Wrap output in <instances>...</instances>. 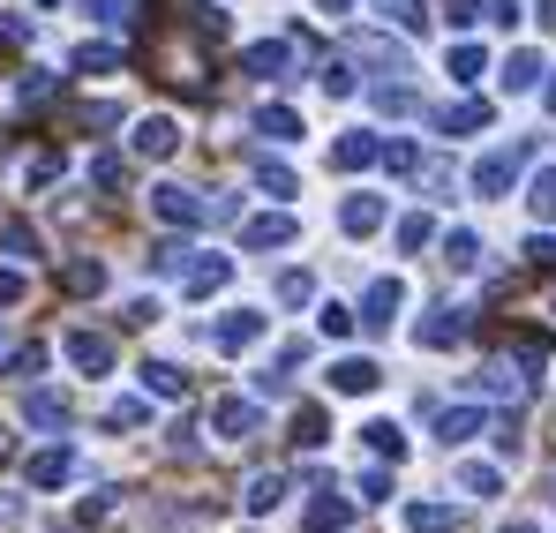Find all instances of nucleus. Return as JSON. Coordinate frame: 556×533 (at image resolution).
<instances>
[{
    "instance_id": "f257e3e1",
    "label": "nucleus",
    "mask_w": 556,
    "mask_h": 533,
    "mask_svg": "<svg viewBox=\"0 0 556 533\" xmlns=\"http://www.w3.org/2000/svg\"><path fill=\"white\" fill-rule=\"evenodd\" d=\"M527 158H534V143H504V151H489V158L473 166V195H504L511 180L527 174Z\"/></svg>"
},
{
    "instance_id": "f03ea898",
    "label": "nucleus",
    "mask_w": 556,
    "mask_h": 533,
    "mask_svg": "<svg viewBox=\"0 0 556 533\" xmlns=\"http://www.w3.org/2000/svg\"><path fill=\"white\" fill-rule=\"evenodd\" d=\"M151 211H159L166 226H203V218H211V203H203L195 188H181V180H166V188H151Z\"/></svg>"
},
{
    "instance_id": "7ed1b4c3",
    "label": "nucleus",
    "mask_w": 556,
    "mask_h": 533,
    "mask_svg": "<svg viewBox=\"0 0 556 533\" xmlns=\"http://www.w3.org/2000/svg\"><path fill=\"white\" fill-rule=\"evenodd\" d=\"M211 429H218L226 444H249V436L264 429V406H256V398H218V406H211Z\"/></svg>"
},
{
    "instance_id": "20e7f679",
    "label": "nucleus",
    "mask_w": 556,
    "mask_h": 533,
    "mask_svg": "<svg viewBox=\"0 0 556 533\" xmlns=\"http://www.w3.org/2000/svg\"><path fill=\"white\" fill-rule=\"evenodd\" d=\"M339 226H346L354 241L383 233V195H369V188H362V195H346V203H339Z\"/></svg>"
},
{
    "instance_id": "39448f33",
    "label": "nucleus",
    "mask_w": 556,
    "mask_h": 533,
    "mask_svg": "<svg viewBox=\"0 0 556 533\" xmlns=\"http://www.w3.org/2000/svg\"><path fill=\"white\" fill-rule=\"evenodd\" d=\"M286 241H301V218H286V211L249 218V226H241V249H286Z\"/></svg>"
},
{
    "instance_id": "423d86ee",
    "label": "nucleus",
    "mask_w": 556,
    "mask_h": 533,
    "mask_svg": "<svg viewBox=\"0 0 556 533\" xmlns=\"http://www.w3.org/2000/svg\"><path fill=\"white\" fill-rule=\"evenodd\" d=\"M354 496H316L308 511H301V533H339V526H354Z\"/></svg>"
},
{
    "instance_id": "0eeeda50",
    "label": "nucleus",
    "mask_w": 556,
    "mask_h": 533,
    "mask_svg": "<svg viewBox=\"0 0 556 533\" xmlns=\"http://www.w3.org/2000/svg\"><path fill=\"white\" fill-rule=\"evenodd\" d=\"M61 354L76 360L84 376H105V368H113V346H105L98 331H68V339H61Z\"/></svg>"
},
{
    "instance_id": "6e6552de",
    "label": "nucleus",
    "mask_w": 556,
    "mask_h": 533,
    "mask_svg": "<svg viewBox=\"0 0 556 533\" xmlns=\"http://www.w3.org/2000/svg\"><path fill=\"white\" fill-rule=\"evenodd\" d=\"M136 151H143V158H174V151H181V128H174L166 113H151V120H136Z\"/></svg>"
},
{
    "instance_id": "1a4fd4ad",
    "label": "nucleus",
    "mask_w": 556,
    "mask_h": 533,
    "mask_svg": "<svg viewBox=\"0 0 556 533\" xmlns=\"http://www.w3.org/2000/svg\"><path fill=\"white\" fill-rule=\"evenodd\" d=\"M218 346H226V354H249V346H264V316H256V308H233V316L218 323Z\"/></svg>"
},
{
    "instance_id": "9d476101",
    "label": "nucleus",
    "mask_w": 556,
    "mask_h": 533,
    "mask_svg": "<svg viewBox=\"0 0 556 533\" xmlns=\"http://www.w3.org/2000/svg\"><path fill=\"white\" fill-rule=\"evenodd\" d=\"M226 278H233V256H203V264L181 270V293H188V301H203V293H218Z\"/></svg>"
},
{
    "instance_id": "9b49d317",
    "label": "nucleus",
    "mask_w": 556,
    "mask_h": 533,
    "mask_svg": "<svg viewBox=\"0 0 556 533\" xmlns=\"http://www.w3.org/2000/svg\"><path fill=\"white\" fill-rule=\"evenodd\" d=\"M414 339H421L429 354H452V346L466 339V316H459V308H437V316H429V323H421Z\"/></svg>"
},
{
    "instance_id": "f8f14e48",
    "label": "nucleus",
    "mask_w": 556,
    "mask_h": 533,
    "mask_svg": "<svg viewBox=\"0 0 556 533\" xmlns=\"http://www.w3.org/2000/svg\"><path fill=\"white\" fill-rule=\"evenodd\" d=\"M437 128H444V136H481V128H489V105H481V98H459V105L437 113Z\"/></svg>"
},
{
    "instance_id": "ddd939ff",
    "label": "nucleus",
    "mask_w": 556,
    "mask_h": 533,
    "mask_svg": "<svg viewBox=\"0 0 556 533\" xmlns=\"http://www.w3.org/2000/svg\"><path fill=\"white\" fill-rule=\"evenodd\" d=\"M249 128H256V136H271V143H293V136H301V113H293V105H256V113H249Z\"/></svg>"
},
{
    "instance_id": "4468645a",
    "label": "nucleus",
    "mask_w": 556,
    "mask_h": 533,
    "mask_svg": "<svg viewBox=\"0 0 556 533\" xmlns=\"http://www.w3.org/2000/svg\"><path fill=\"white\" fill-rule=\"evenodd\" d=\"M399 301H406V285H399V278H376L369 301H362V323H376V331H383V323L399 316Z\"/></svg>"
},
{
    "instance_id": "2eb2a0df",
    "label": "nucleus",
    "mask_w": 556,
    "mask_h": 533,
    "mask_svg": "<svg viewBox=\"0 0 556 533\" xmlns=\"http://www.w3.org/2000/svg\"><path fill=\"white\" fill-rule=\"evenodd\" d=\"M481 436V406H444L437 414V444H473Z\"/></svg>"
},
{
    "instance_id": "dca6fc26",
    "label": "nucleus",
    "mask_w": 556,
    "mask_h": 533,
    "mask_svg": "<svg viewBox=\"0 0 556 533\" xmlns=\"http://www.w3.org/2000/svg\"><path fill=\"white\" fill-rule=\"evenodd\" d=\"M376 383H383V368L362 360V354H346L339 368H331V391H346V398H354V391H376Z\"/></svg>"
},
{
    "instance_id": "f3484780",
    "label": "nucleus",
    "mask_w": 556,
    "mask_h": 533,
    "mask_svg": "<svg viewBox=\"0 0 556 533\" xmlns=\"http://www.w3.org/2000/svg\"><path fill=\"white\" fill-rule=\"evenodd\" d=\"M68 473H76V458H68V444H53V450H38V458H30V488H61Z\"/></svg>"
},
{
    "instance_id": "a211bd4d",
    "label": "nucleus",
    "mask_w": 556,
    "mask_h": 533,
    "mask_svg": "<svg viewBox=\"0 0 556 533\" xmlns=\"http://www.w3.org/2000/svg\"><path fill=\"white\" fill-rule=\"evenodd\" d=\"M376 151H383V143H376L369 128H354V136H339V151H331V166H339V174H354V166H376Z\"/></svg>"
},
{
    "instance_id": "6ab92c4d",
    "label": "nucleus",
    "mask_w": 556,
    "mask_h": 533,
    "mask_svg": "<svg viewBox=\"0 0 556 533\" xmlns=\"http://www.w3.org/2000/svg\"><path fill=\"white\" fill-rule=\"evenodd\" d=\"M473 391H489V398H519V391H527V376H519L511 360H489V368L473 376Z\"/></svg>"
},
{
    "instance_id": "aec40b11",
    "label": "nucleus",
    "mask_w": 556,
    "mask_h": 533,
    "mask_svg": "<svg viewBox=\"0 0 556 533\" xmlns=\"http://www.w3.org/2000/svg\"><path fill=\"white\" fill-rule=\"evenodd\" d=\"M354 61H362V68H383V76H406V53L383 46V38H354Z\"/></svg>"
},
{
    "instance_id": "412c9836",
    "label": "nucleus",
    "mask_w": 556,
    "mask_h": 533,
    "mask_svg": "<svg viewBox=\"0 0 556 533\" xmlns=\"http://www.w3.org/2000/svg\"><path fill=\"white\" fill-rule=\"evenodd\" d=\"M444 76H452V84H481V76H489V53H481V46H452V53H444Z\"/></svg>"
},
{
    "instance_id": "4be33fe9",
    "label": "nucleus",
    "mask_w": 556,
    "mask_h": 533,
    "mask_svg": "<svg viewBox=\"0 0 556 533\" xmlns=\"http://www.w3.org/2000/svg\"><path fill=\"white\" fill-rule=\"evenodd\" d=\"M459 511L452 504H406V533H452Z\"/></svg>"
},
{
    "instance_id": "5701e85b",
    "label": "nucleus",
    "mask_w": 556,
    "mask_h": 533,
    "mask_svg": "<svg viewBox=\"0 0 556 533\" xmlns=\"http://www.w3.org/2000/svg\"><path fill=\"white\" fill-rule=\"evenodd\" d=\"M376 15L391 30H429V0H376Z\"/></svg>"
},
{
    "instance_id": "b1692460",
    "label": "nucleus",
    "mask_w": 556,
    "mask_h": 533,
    "mask_svg": "<svg viewBox=\"0 0 556 533\" xmlns=\"http://www.w3.org/2000/svg\"><path fill=\"white\" fill-rule=\"evenodd\" d=\"M429 241H437V218H429V211H406V218H399V249H406V256H421Z\"/></svg>"
},
{
    "instance_id": "393cba45",
    "label": "nucleus",
    "mask_w": 556,
    "mask_h": 533,
    "mask_svg": "<svg viewBox=\"0 0 556 533\" xmlns=\"http://www.w3.org/2000/svg\"><path fill=\"white\" fill-rule=\"evenodd\" d=\"M23 414H30L38 429H68V398H53V391H30V398H23Z\"/></svg>"
},
{
    "instance_id": "a878e982",
    "label": "nucleus",
    "mask_w": 556,
    "mask_h": 533,
    "mask_svg": "<svg viewBox=\"0 0 556 533\" xmlns=\"http://www.w3.org/2000/svg\"><path fill=\"white\" fill-rule=\"evenodd\" d=\"M61 285H68L76 301H91V293H105V264H91V256H84V264L61 270Z\"/></svg>"
},
{
    "instance_id": "bb28decb",
    "label": "nucleus",
    "mask_w": 556,
    "mask_h": 533,
    "mask_svg": "<svg viewBox=\"0 0 556 533\" xmlns=\"http://www.w3.org/2000/svg\"><path fill=\"white\" fill-rule=\"evenodd\" d=\"M293 444H301V450L331 444V421H324V406H301V414H293Z\"/></svg>"
},
{
    "instance_id": "cd10ccee",
    "label": "nucleus",
    "mask_w": 556,
    "mask_h": 533,
    "mask_svg": "<svg viewBox=\"0 0 556 533\" xmlns=\"http://www.w3.org/2000/svg\"><path fill=\"white\" fill-rule=\"evenodd\" d=\"M542 76H549V68H542V53H511V61H504V90H534Z\"/></svg>"
},
{
    "instance_id": "c85d7f7f",
    "label": "nucleus",
    "mask_w": 556,
    "mask_h": 533,
    "mask_svg": "<svg viewBox=\"0 0 556 533\" xmlns=\"http://www.w3.org/2000/svg\"><path fill=\"white\" fill-rule=\"evenodd\" d=\"M278 504H286V481H278V473H256V481H249V511H256V519H271Z\"/></svg>"
},
{
    "instance_id": "c756f323",
    "label": "nucleus",
    "mask_w": 556,
    "mask_h": 533,
    "mask_svg": "<svg viewBox=\"0 0 556 533\" xmlns=\"http://www.w3.org/2000/svg\"><path fill=\"white\" fill-rule=\"evenodd\" d=\"M249 174H256V188H264V195H301V180L286 174V166H278V158H256V166H249Z\"/></svg>"
},
{
    "instance_id": "7c9ffc66",
    "label": "nucleus",
    "mask_w": 556,
    "mask_h": 533,
    "mask_svg": "<svg viewBox=\"0 0 556 533\" xmlns=\"http://www.w3.org/2000/svg\"><path fill=\"white\" fill-rule=\"evenodd\" d=\"M444 256H452V270H481V233H444Z\"/></svg>"
},
{
    "instance_id": "2f4dec72",
    "label": "nucleus",
    "mask_w": 556,
    "mask_h": 533,
    "mask_svg": "<svg viewBox=\"0 0 556 533\" xmlns=\"http://www.w3.org/2000/svg\"><path fill=\"white\" fill-rule=\"evenodd\" d=\"M527 211H534L542 226L556 218V166H542V174H534V188H527Z\"/></svg>"
},
{
    "instance_id": "473e14b6",
    "label": "nucleus",
    "mask_w": 556,
    "mask_h": 533,
    "mask_svg": "<svg viewBox=\"0 0 556 533\" xmlns=\"http://www.w3.org/2000/svg\"><path fill=\"white\" fill-rule=\"evenodd\" d=\"M241 68H249V76H278V68H286V46H278V38L249 46V53H241Z\"/></svg>"
},
{
    "instance_id": "72a5a7b5",
    "label": "nucleus",
    "mask_w": 556,
    "mask_h": 533,
    "mask_svg": "<svg viewBox=\"0 0 556 533\" xmlns=\"http://www.w3.org/2000/svg\"><path fill=\"white\" fill-rule=\"evenodd\" d=\"M143 383H151V398H181V391H188V376H181V368H166V360H151Z\"/></svg>"
},
{
    "instance_id": "f704fd0d",
    "label": "nucleus",
    "mask_w": 556,
    "mask_h": 533,
    "mask_svg": "<svg viewBox=\"0 0 556 533\" xmlns=\"http://www.w3.org/2000/svg\"><path fill=\"white\" fill-rule=\"evenodd\" d=\"M68 68H84V76H105V68H121V53H113V46H76V53H68Z\"/></svg>"
},
{
    "instance_id": "c9c22d12",
    "label": "nucleus",
    "mask_w": 556,
    "mask_h": 533,
    "mask_svg": "<svg viewBox=\"0 0 556 533\" xmlns=\"http://www.w3.org/2000/svg\"><path fill=\"white\" fill-rule=\"evenodd\" d=\"M362 436H369V450H376V458H399V450H406V436H399V421H369Z\"/></svg>"
},
{
    "instance_id": "e433bc0d",
    "label": "nucleus",
    "mask_w": 556,
    "mask_h": 533,
    "mask_svg": "<svg viewBox=\"0 0 556 533\" xmlns=\"http://www.w3.org/2000/svg\"><path fill=\"white\" fill-rule=\"evenodd\" d=\"M459 488H466V496H496L504 473H496V466H459Z\"/></svg>"
},
{
    "instance_id": "4c0bfd02",
    "label": "nucleus",
    "mask_w": 556,
    "mask_h": 533,
    "mask_svg": "<svg viewBox=\"0 0 556 533\" xmlns=\"http://www.w3.org/2000/svg\"><path fill=\"white\" fill-rule=\"evenodd\" d=\"M376 166H391V174H421V151H414V143H383Z\"/></svg>"
},
{
    "instance_id": "58836bf2",
    "label": "nucleus",
    "mask_w": 556,
    "mask_h": 533,
    "mask_svg": "<svg viewBox=\"0 0 556 533\" xmlns=\"http://www.w3.org/2000/svg\"><path fill=\"white\" fill-rule=\"evenodd\" d=\"M278 301H286V308L316 301V278H308V270H286V278H278Z\"/></svg>"
},
{
    "instance_id": "ea45409f",
    "label": "nucleus",
    "mask_w": 556,
    "mask_h": 533,
    "mask_svg": "<svg viewBox=\"0 0 556 533\" xmlns=\"http://www.w3.org/2000/svg\"><path fill=\"white\" fill-rule=\"evenodd\" d=\"M105 421H113V429H143V421H151V406H143V398H113V406H105Z\"/></svg>"
},
{
    "instance_id": "a19ab883",
    "label": "nucleus",
    "mask_w": 556,
    "mask_h": 533,
    "mask_svg": "<svg viewBox=\"0 0 556 533\" xmlns=\"http://www.w3.org/2000/svg\"><path fill=\"white\" fill-rule=\"evenodd\" d=\"M91 180L105 188V195H113V188H128V158H113V151H105V158H91Z\"/></svg>"
},
{
    "instance_id": "79ce46f5",
    "label": "nucleus",
    "mask_w": 556,
    "mask_h": 533,
    "mask_svg": "<svg viewBox=\"0 0 556 533\" xmlns=\"http://www.w3.org/2000/svg\"><path fill=\"white\" fill-rule=\"evenodd\" d=\"M188 256H195L188 241H166V249H151V270H166V278H174V270H188Z\"/></svg>"
},
{
    "instance_id": "37998d69",
    "label": "nucleus",
    "mask_w": 556,
    "mask_h": 533,
    "mask_svg": "<svg viewBox=\"0 0 556 533\" xmlns=\"http://www.w3.org/2000/svg\"><path fill=\"white\" fill-rule=\"evenodd\" d=\"M316 316H324V331H331V339H346V331H354V308H339V301H324Z\"/></svg>"
},
{
    "instance_id": "c03bdc74",
    "label": "nucleus",
    "mask_w": 556,
    "mask_h": 533,
    "mask_svg": "<svg viewBox=\"0 0 556 533\" xmlns=\"http://www.w3.org/2000/svg\"><path fill=\"white\" fill-rule=\"evenodd\" d=\"M8 249H15V256H38V233H30L23 218H8Z\"/></svg>"
},
{
    "instance_id": "a18cd8bd",
    "label": "nucleus",
    "mask_w": 556,
    "mask_h": 533,
    "mask_svg": "<svg viewBox=\"0 0 556 533\" xmlns=\"http://www.w3.org/2000/svg\"><path fill=\"white\" fill-rule=\"evenodd\" d=\"M23 293H30V278H23V270H0V308H15Z\"/></svg>"
},
{
    "instance_id": "49530a36",
    "label": "nucleus",
    "mask_w": 556,
    "mask_h": 533,
    "mask_svg": "<svg viewBox=\"0 0 556 533\" xmlns=\"http://www.w3.org/2000/svg\"><path fill=\"white\" fill-rule=\"evenodd\" d=\"M481 8H489V23H496V30H511V23H519V0H481Z\"/></svg>"
},
{
    "instance_id": "de8ad7c7",
    "label": "nucleus",
    "mask_w": 556,
    "mask_h": 533,
    "mask_svg": "<svg viewBox=\"0 0 556 533\" xmlns=\"http://www.w3.org/2000/svg\"><path fill=\"white\" fill-rule=\"evenodd\" d=\"M84 8H91L98 23H128V0H84Z\"/></svg>"
},
{
    "instance_id": "09e8293b",
    "label": "nucleus",
    "mask_w": 556,
    "mask_h": 533,
    "mask_svg": "<svg viewBox=\"0 0 556 533\" xmlns=\"http://www.w3.org/2000/svg\"><path fill=\"white\" fill-rule=\"evenodd\" d=\"M53 174H61V158L46 151V158H30V174H23V180H30V188H46V180H53Z\"/></svg>"
},
{
    "instance_id": "8fccbe9b",
    "label": "nucleus",
    "mask_w": 556,
    "mask_h": 533,
    "mask_svg": "<svg viewBox=\"0 0 556 533\" xmlns=\"http://www.w3.org/2000/svg\"><path fill=\"white\" fill-rule=\"evenodd\" d=\"M376 496H391V473L376 466V473H362V504H376Z\"/></svg>"
},
{
    "instance_id": "3c124183",
    "label": "nucleus",
    "mask_w": 556,
    "mask_h": 533,
    "mask_svg": "<svg viewBox=\"0 0 556 533\" xmlns=\"http://www.w3.org/2000/svg\"><path fill=\"white\" fill-rule=\"evenodd\" d=\"M504 533H542V526H534V519H519V526H504Z\"/></svg>"
},
{
    "instance_id": "603ef678",
    "label": "nucleus",
    "mask_w": 556,
    "mask_h": 533,
    "mask_svg": "<svg viewBox=\"0 0 556 533\" xmlns=\"http://www.w3.org/2000/svg\"><path fill=\"white\" fill-rule=\"evenodd\" d=\"M542 105H549V113H556V68H549V98H542Z\"/></svg>"
},
{
    "instance_id": "864d4df0",
    "label": "nucleus",
    "mask_w": 556,
    "mask_h": 533,
    "mask_svg": "<svg viewBox=\"0 0 556 533\" xmlns=\"http://www.w3.org/2000/svg\"><path fill=\"white\" fill-rule=\"evenodd\" d=\"M38 8H61V0H38Z\"/></svg>"
},
{
    "instance_id": "5fc2aeb1",
    "label": "nucleus",
    "mask_w": 556,
    "mask_h": 533,
    "mask_svg": "<svg viewBox=\"0 0 556 533\" xmlns=\"http://www.w3.org/2000/svg\"><path fill=\"white\" fill-rule=\"evenodd\" d=\"M549 504H556V481H549Z\"/></svg>"
},
{
    "instance_id": "6e6d98bb",
    "label": "nucleus",
    "mask_w": 556,
    "mask_h": 533,
    "mask_svg": "<svg viewBox=\"0 0 556 533\" xmlns=\"http://www.w3.org/2000/svg\"><path fill=\"white\" fill-rule=\"evenodd\" d=\"M549 308H556V301H549Z\"/></svg>"
}]
</instances>
